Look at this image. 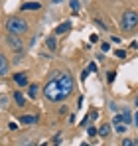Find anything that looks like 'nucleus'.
Wrapping results in <instances>:
<instances>
[{"label":"nucleus","mask_w":138,"mask_h":146,"mask_svg":"<svg viewBox=\"0 0 138 146\" xmlns=\"http://www.w3.org/2000/svg\"><path fill=\"white\" fill-rule=\"evenodd\" d=\"M59 71H53L51 73V77L47 79L46 87H44V97L47 101H53V103H59V101H63V95H61V89H59Z\"/></svg>","instance_id":"1"},{"label":"nucleus","mask_w":138,"mask_h":146,"mask_svg":"<svg viewBox=\"0 0 138 146\" xmlns=\"http://www.w3.org/2000/svg\"><path fill=\"white\" fill-rule=\"evenodd\" d=\"M6 28H8V34H16V36L28 32V24L24 20H20V18H10L6 22Z\"/></svg>","instance_id":"2"},{"label":"nucleus","mask_w":138,"mask_h":146,"mask_svg":"<svg viewBox=\"0 0 138 146\" xmlns=\"http://www.w3.org/2000/svg\"><path fill=\"white\" fill-rule=\"evenodd\" d=\"M57 81H59V89H61L63 99H67L69 95H71V91H73V77H71L69 73H61Z\"/></svg>","instance_id":"3"},{"label":"nucleus","mask_w":138,"mask_h":146,"mask_svg":"<svg viewBox=\"0 0 138 146\" xmlns=\"http://www.w3.org/2000/svg\"><path fill=\"white\" fill-rule=\"evenodd\" d=\"M138 24V14L134 10H126L122 16V30H132Z\"/></svg>","instance_id":"4"},{"label":"nucleus","mask_w":138,"mask_h":146,"mask_svg":"<svg viewBox=\"0 0 138 146\" xmlns=\"http://www.w3.org/2000/svg\"><path fill=\"white\" fill-rule=\"evenodd\" d=\"M6 40H8V46L14 49L16 53L24 49V44H22V40H20V36H16V34H8V36H6Z\"/></svg>","instance_id":"5"},{"label":"nucleus","mask_w":138,"mask_h":146,"mask_svg":"<svg viewBox=\"0 0 138 146\" xmlns=\"http://www.w3.org/2000/svg\"><path fill=\"white\" fill-rule=\"evenodd\" d=\"M120 122L128 126V124L132 122V117H130V113H120V115H116L115 119H113V124H120Z\"/></svg>","instance_id":"6"},{"label":"nucleus","mask_w":138,"mask_h":146,"mask_svg":"<svg viewBox=\"0 0 138 146\" xmlns=\"http://www.w3.org/2000/svg\"><path fill=\"white\" fill-rule=\"evenodd\" d=\"M8 71H10V63H8L6 55H2V53H0V77L8 75Z\"/></svg>","instance_id":"7"},{"label":"nucleus","mask_w":138,"mask_h":146,"mask_svg":"<svg viewBox=\"0 0 138 146\" xmlns=\"http://www.w3.org/2000/svg\"><path fill=\"white\" fill-rule=\"evenodd\" d=\"M14 81H16L20 87H26V85H28V77H26L24 73H16V75H14Z\"/></svg>","instance_id":"8"},{"label":"nucleus","mask_w":138,"mask_h":146,"mask_svg":"<svg viewBox=\"0 0 138 146\" xmlns=\"http://www.w3.org/2000/svg\"><path fill=\"white\" fill-rule=\"evenodd\" d=\"M40 8H42L40 2H26V4H22V10H40Z\"/></svg>","instance_id":"9"},{"label":"nucleus","mask_w":138,"mask_h":146,"mask_svg":"<svg viewBox=\"0 0 138 146\" xmlns=\"http://www.w3.org/2000/svg\"><path fill=\"white\" fill-rule=\"evenodd\" d=\"M38 121V117L36 115H24V117H20V122L22 124H32V122Z\"/></svg>","instance_id":"10"},{"label":"nucleus","mask_w":138,"mask_h":146,"mask_svg":"<svg viewBox=\"0 0 138 146\" xmlns=\"http://www.w3.org/2000/svg\"><path fill=\"white\" fill-rule=\"evenodd\" d=\"M69 28H71V24H69V22H65V24H59L57 28H55V34H65Z\"/></svg>","instance_id":"11"},{"label":"nucleus","mask_w":138,"mask_h":146,"mask_svg":"<svg viewBox=\"0 0 138 146\" xmlns=\"http://www.w3.org/2000/svg\"><path fill=\"white\" fill-rule=\"evenodd\" d=\"M47 48H49V51H53V49L57 48V42H55V38H53V36H49V38H47Z\"/></svg>","instance_id":"12"},{"label":"nucleus","mask_w":138,"mask_h":146,"mask_svg":"<svg viewBox=\"0 0 138 146\" xmlns=\"http://www.w3.org/2000/svg\"><path fill=\"white\" fill-rule=\"evenodd\" d=\"M14 101H16V103H18L20 107H24V103H26V99H24V95H22V93H18V91L14 93Z\"/></svg>","instance_id":"13"},{"label":"nucleus","mask_w":138,"mask_h":146,"mask_svg":"<svg viewBox=\"0 0 138 146\" xmlns=\"http://www.w3.org/2000/svg\"><path fill=\"white\" fill-rule=\"evenodd\" d=\"M109 132H111V126H109V124H103V126L99 128V134H101V136H107Z\"/></svg>","instance_id":"14"},{"label":"nucleus","mask_w":138,"mask_h":146,"mask_svg":"<svg viewBox=\"0 0 138 146\" xmlns=\"http://www.w3.org/2000/svg\"><path fill=\"white\" fill-rule=\"evenodd\" d=\"M28 95L36 99V95H38V85H30V89H28Z\"/></svg>","instance_id":"15"},{"label":"nucleus","mask_w":138,"mask_h":146,"mask_svg":"<svg viewBox=\"0 0 138 146\" xmlns=\"http://www.w3.org/2000/svg\"><path fill=\"white\" fill-rule=\"evenodd\" d=\"M115 130L118 134H124V132H126V124H122V122H120V124H115Z\"/></svg>","instance_id":"16"},{"label":"nucleus","mask_w":138,"mask_h":146,"mask_svg":"<svg viewBox=\"0 0 138 146\" xmlns=\"http://www.w3.org/2000/svg\"><path fill=\"white\" fill-rule=\"evenodd\" d=\"M69 6H71L73 12H77L79 10V0H69Z\"/></svg>","instance_id":"17"},{"label":"nucleus","mask_w":138,"mask_h":146,"mask_svg":"<svg viewBox=\"0 0 138 146\" xmlns=\"http://www.w3.org/2000/svg\"><path fill=\"white\" fill-rule=\"evenodd\" d=\"M115 53H116V57H120V59H124V57H126V51H124V49H116Z\"/></svg>","instance_id":"18"},{"label":"nucleus","mask_w":138,"mask_h":146,"mask_svg":"<svg viewBox=\"0 0 138 146\" xmlns=\"http://www.w3.org/2000/svg\"><path fill=\"white\" fill-rule=\"evenodd\" d=\"M107 79H109V83H113V81L116 79V73H115V71H111L109 75H107Z\"/></svg>","instance_id":"19"},{"label":"nucleus","mask_w":138,"mask_h":146,"mask_svg":"<svg viewBox=\"0 0 138 146\" xmlns=\"http://www.w3.org/2000/svg\"><path fill=\"white\" fill-rule=\"evenodd\" d=\"M122 146H136V142H134V140H130V138H126V140L122 142Z\"/></svg>","instance_id":"20"},{"label":"nucleus","mask_w":138,"mask_h":146,"mask_svg":"<svg viewBox=\"0 0 138 146\" xmlns=\"http://www.w3.org/2000/svg\"><path fill=\"white\" fill-rule=\"evenodd\" d=\"M89 73H91V71H89V67H87V69H85V71L81 73V79H87V75H89Z\"/></svg>","instance_id":"21"},{"label":"nucleus","mask_w":138,"mask_h":146,"mask_svg":"<svg viewBox=\"0 0 138 146\" xmlns=\"http://www.w3.org/2000/svg\"><path fill=\"white\" fill-rule=\"evenodd\" d=\"M89 71H97V63H89Z\"/></svg>","instance_id":"22"},{"label":"nucleus","mask_w":138,"mask_h":146,"mask_svg":"<svg viewBox=\"0 0 138 146\" xmlns=\"http://www.w3.org/2000/svg\"><path fill=\"white\" fill-rule=\"evenodd\" d=\"M101 49H103V51H109V49H111V46H109V44H103V46H101Z\"/></svg>","instance_id":"23"},{"label":"nucleus","mask_w":138,"mask_h":146,"mask_svg":"<svg viewBox=\"0 0 138 146\" xmlns=\"http://www.w3.org/2000/svg\"><path fill=\"white\" fill-rule=\"evenodd\" d=\"M87 132H89V134H91V136H95V132H97V128H95V126H91V128H89V130H87Z\"/></svg>","instance_id":"24"},{"label":"nucleus","mask_w":138,"mask_h":146,"mask_svg":"<svg viewBox=\"0 0 138 146\" xmlns=\"http://www.w3.org/2000/svg\"><path fill=\"white\" fill-rule=\"evenodd\" d=\"M134 124L138 126V113H134Z\"/></svg>","instance_id":"25"},{"label":"nucleus","mask_w":138,"mask_h":146,"mask_svg":"<svg viewBox=\"0 0 138 146\" xmlns=\"http://www.w3.org/2000/svg\"><path fill=\"white\" fill-rule=\"evenodd\" d=\"M51 2H55V4H59V2H61V0H51Z\"/></svg>","instance_id":"26"},{"label":"nucleus","mask_w":138,"mask_h":146,"mask_svg":"<svg viewBox=\"0 0 138 146\" xmlns=\"http://www.w3.org/2000/svg\"><path fill=\"white\" fill-rule=\"evenodd\" d=\"M81 146H89V144H87V142H83V144H81Z\"/></svg>","instance_id":"27"},{"label":"nucleus","mask_w":138,"mask_h":146,"mask_svg":"<svg viewBox=\"0 0 138 146\" xmlns=\"http://www.w3.org/2000/svg\"><path fill=\"white\" fill-rule=\"evenodd\" d=\"M136 107H138V99H136Z\"/></svg>","instance_id":"28"},{"label":"nucleus","mask_w":138,"mask_h":146,"mask_svg":"<svg viewBox=\"0 0 138 146\" xmlns=\"http://www.w3.org/2000/svg\"><path fill=\"white\" fill-rule=\"evenodd\" d=\"M40 146H47V144H40Z\"/></svg>","instance_id":"29"}]
</instances>
